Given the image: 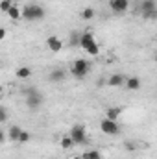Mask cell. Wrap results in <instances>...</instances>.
I'll return each mask as SVG.
<instances>
[{
  "instance_id": "6",
  "label": "cell",
  "mask_w": 157,
  "mask_h": 159,
  "mask_svg": "<svg viewBox=\"0 0 157 159\" xmlns=\"http://www.w3.org/2000/svg\"><path fill=\"white\" fill-rule=\"evenodd\" d=\"M100 129L105 133V135H118L120 133V126H118L117 120H111V119H102L100 122Z\"/></svg>"
},
{
  "instance_id": "21",
  "label": "cell",
  "mask_w": 157,
  "mask_h": 159,
  "mask_svg": "<svg viewBox=\"0 0 157 159\" xmlns=\"http://www.w3.org/2000/svg\"><path fill=\"white\" fill-rule=\"evenodd\" d=\"M79 41H81V34L72 32L70 34V46H79Z\"/></svg>"
},
{
  "instance_id": "10",
  "label": "cell",
  "mask_w": 157,
  "mask_h": 159,
  "mask_svg": "<svg viewBox=\"0 0 157 159\" xmlns=\"http://www.w3.org/2000/svg\"><path fill=\"white\" fill-rule=\"evenodd\" d=\"M32 74H34V72H32V69H30L28 65H20V67L15 70V76L19 80H30Z\"/></svg>"
},
{
  "instance_id": "8",
  "label": "cell",
  "mask_w": 157,
  "mask_h": 159,
  "mask_svg": "<svg viewBox=\"0 0 157 159\" xmlns=\"http://www.w3.org/2000/svg\"><path fill=\"white\" fill-rule=\"evenodd\" d=\"M65 80H67V70H63V69H54L48 74V81L50 83H61Z\"/></svg>"
},
{
  "instance_id": "11",
  "label": "cell",
  "mask_w": 157,
  "mask_h": 159,
  "mask_svg": "<svg viewBox=\"0 0 157 159\" xmlns=\"http://www.w3.org/2000/svg\"><path fill=\"white\" fill-rule=\"evenodd\" d=\"M126 80L122 74H113V76H109L107 78V85L109 87H122V85H126Z\"/></svg>"
},
{
  "instance_id": "24",
  "label": "cell",
  "mask_w": 157,
  "mask_h": 159,
  "mask_svg": "<svg viewBox=\"0 0 157 159\" xmlns=\"http://www.w3.org/2000/svg\"><path fill=\"white\" fill-rule=\"evenodd\" d=\"M0 122H2V124L7 122V109H6V107H0Z\"/></svg>"
},
{
  "instance_id": "27",
  "label": "cell",
  "mask_w": 157,
  "mask_h": 159,
  "mask_svg": "<svg viewBox=\"0 0 157 159\" xmlns=\"http://www.w3.org/2000/svg\"><path fill=\"white\" fill-rule=\"evenodd\" d=\"M72 159H83V156H74Z\"/></svg>"
},
{
  "instance_id": "2",
  "label": "cell",
  "mask_w": 157,
  "mask_h": 159,
  "mask_svg": "<svg viewBox=\"0 0 157 159\" xmlns=\"http://www.w3.org/2000/svg\"><path fill=\"white\" fill-rule=\"evenodd\" d=\"M79 46L89 54V56H98L100 54V46L94 39V35L91 32H83L81 34V41H79Z\"/></svg>"
},
{
  "instance_id": "13",
  "label": "cell",
  "mask_w": 157,
  "mask_h": 159,
  "mask_svg": "<svg viewBox=\"0 0 157 159\" xmlns=\"http://www.w3.org/2000/svg\"><path fill=\"white\" fill-rule=\"evenodd\" d=\"M7 17H9L13 22H17V20H20V19H22V9H20L17 4H13V6H11V9L7 11Z\"/></svg>"
},
{
  "instance_id": "17",
  "label": "cell",
  "mask_w": 157,
  "mask_h": 159,
  "mask_svg": "<svg viewBox=\"0 0 157 159\" xmlns=\"http://www.w3.org/2000/svg\"><path fill=\"white\" fill-rule=\"evenodd\" d=\"M81 156H83V159H102L100 150H94V148H91V150H85Z\"/></svg>"
},
{
  "instance_id": "3",
  "label": "cell",
  "mask_w": 157,
  "mask_h": 159,
  "mask_svg": "<svg viewBox=\"0 0 157 159\" xmlns=\"http://www.w3.org/2000/svg\"><path fill=\"white\" fill-rule=\"evenodd\" d=\"M89 70H91L89 61H87V59H81V57H79V59H74V63L70 65V74L78 80H83L89 74Z\"/></svg>"
},
{
  "instance_id": "26",
  "label": "cell",
  "mask_w": 157,
  "mask_h": 159,
  "mask_svg": "<svg viewBox=\"0 0 157 159\" xmlns=\"http://www.w3.org/2000/svg\"><path fill=\"white\" fill-rule=\"evenodd\" d=\"M6 34H7V32H6V28H0V39H4V37H6Z\"/></svg>"
},
{
  "instance_id": "9",
  "label": "cell",
  "mask_w": 157,
  "mask_h": 159,
  "mask_svg": "<svg viewBox=\"0 0 157 159\" xmlns=\"http://www.w3.org/2000/svg\"><path fill=\"white\" fill-rule=\"evenodd\" d=\"M46 46H48V50H52V52H59V50L63 48V41L59 39L57 35H48V37H46Z\"/></svg>"
},
{
  "instance_id": "4",
  "label": "cell",
  "mask_w": 157,
  "mask_h": 159,
  "mask_svg": "<svg viewBox=\"0 0 157 159\" xmlns=\"http://www.w3.org/2000/svg\"><path fill=\"white\" fill-rule=\"evenodd\" d=\"M41 104H43V96H41V93L37 89H28L26 91V107L30 109V111H37L41 107Z\"/></svg>"
},
{
  "instance_id": "22",
  "label": "cell",
  "mask_w": 157,
  "mask_h": 159,
  "mask_svg": "<svg viewBox=\"0 0 157 159\" xmlns=\"http://www.w3.org/2000/svg\"><path fill=\"white\" fill-rule=\"evenodd\" d=\"M142 17H144L146 20H157V9H152V11L142 13Z\"/></svg>"
},
{
  "instance_id": "15",
  "label": "cell",
  "mask_w": 157,
  "mask_h": 159,
  "mask_svg": "<svg viewBox=\"0 0 157 159\" xmlns=\"http://www.w3.org/2000/svg\"><path fill=\"white\" fill-rule=\"evenodd\" d=\"M59 144H61V148H63V150H70L76 143H74V139H72V137H70V133H69V135H63V137H61V143H59Z\"/></svg>"
},
{
  "instance_id": "28",
  "label": "cell",
  "mask_w": 157,
  "mask_h": 159,
  "mask_svg": "<svg viewBox=\"0 0 157 159\" xmlns=\"http://www.w3.org/2000/svg\"><path fill=\"white\" fill-rule=\"evenodd\" d=\"M154 61H155V63H157V52H155V56H154Z\"/></svg>"
},
{
  "instance_id": "16",
  "label": "cell",
  "mask_w": 157,
  "mask_h": 159,
  "mask_svg": "<svg viewBox=\"0 0 157 159\" xmlns=\"http://www.w3.org/2000/svg\"><path fill=\"white\" fill-rule=\"evenodd\" d=\"M152 9H157L155 0H142L141 2V13H146V11H152Z\"/></svg>"
},
{
  "instance_id": "14",
  "label": "cell",
  "mask_w": 157,
  "mask_h": 159,
  "mask_svg": "<svg viewBox=\"0 0 157 159\" xmlns=\"http://www.w3.org/2000/svg\"><path fill=\"white\" fill-rule=\"evenodd\" d=\"M126 87H128L129 91H139V89H141V78H137V76L128 78L126 80Z\"/></svg>"
},
{
  "instance_id": "23",
  "label": "cell",
  "mask_w": 157,
  "mask_h": 159,
  "mask_svg": "<svg viewBox=\"0 0 157 159\" xmlns=\"http://www.w3.org/2000/svg\"><path fill=\"white\" fill-rule=\"evenodd\" d=\"M30 139H32V133H30V131H24V129H22V133H20V139H19V143H22V144H24V143H30Z\"/></svg>"
},
{
  "instance_id": "1",
  "label": "cell",
  "mask_w": 157,
  "mask_h": 159,
  "mask_svg": "<svg viewBox=\"0 0 157 159\" xmlns=\"http://www.w3.org/2000/svg\"><path fill=\"white\" fill-rule=\"evenodd\" d=\"M44 15H46L44 7H41V6H37V4H28V6L22 7V19H24V20L37 22V20H41V19H44Z\"/></svg>"
},
{
  "instance_id": "18",
  "label": "cell",
  "mask_w": 157,
  "mask_h": 159,
  "mask_svg": "<svg viewBox=\"0 0 157 159\" xmlns=\"http://www.w3.org/2000/svg\"><path fill=\"white\" fill-rule=\"evenodd\" d=\"M120 113H122V107H109L105 117H107V119H111V120H118Z\"/></svg>"
},
{
  "instance_id": "5",
  "label": "cell",
  "mask_w": 157,
  "mask_h": 159,
  "mask_svg": "<svg viewBox=\"0 0 157 159\" xmlns=\"http://www.w3.org/2000/svg\"><path fill=\"white\" fill-rule=\"evenodd\" d=\"M70 137L74 139L76 144H85L87 143V129L83 124H74L70 129Z\"/></svg>"
},
{
  "instance_id": "20",
  "label": "cell",
  "mask_w": 157,
  "mask_h": 159,
  "mask_svg": "<svg viewBox=\"0 0 157 159\" xmlns=\"http://www.w3.org/2000/svg\"><path fill=\"white\" fill-rule=\"evenodd\" d=\"M92 17H94V9H92V7H85V9L81 11V19H83V20H91Z\"/></svg>"
},
{
  "instance_id": "29",
  "label": "cell",
  "mask_w": 157,
  "mask_h": 159,
  "mask_svg": "<svg viewBox=\"0 0 157 159\" xmlns=\"http://www.w3.org/2000/svg\"><path fill=\"white\" fill-rule=\"evenodd\" d=\"M98 2H105V0H98Z\"/></svg>"
},
{
  "instance_id": "19",
  "label": "cell",
  "mask_w": 157,
  "mask_h": 159,
  "mask_svg": "<svg viewBox=\"0 0 157 159\" xmlns=\"http://www.w3.org/2000/svg\"><path fill=\"white\" fill-rule=\"evenodd\" d=\"M11 6H13V0H0V11L2 13L7 15V11L11 9Z\"/></svg>"
},
{
  "instance_id": "12",
  "label": "cell",
  "mask_w": 157,
  "mask_h": 159,
  "mask_svg": "<svg viewBox=\"0 0 157 159\" xmlns=\"http://www.w3.org/2000/svg\"><path fill=\"white\" fill-rule=\"evenodd\" d=\"M20 133H22V128L19 126V124H13L9 129H7V137H9V141H17L19 143V139H20Z\"/></svg>"
},
{
  "instance_id": "7",
  "label": "cell",
  "mask_w": 157,
  "mask_h": 159,
  "mask_svg": "<svg viewBox=\"0 0 157 159\" xmlns=\"http://www.w3.org/2000/svg\"><path fill=\"white\" fill-rule=\"evenodd\" d=\"M109 7H111L113 13L122 15V13L128 11V7H129V0H109Z\"/></svg>"
},
{
  "instance_id": "25",
  "label": "cell",
  "mask_w": 157,
  "mask_h": 159,
  "mask_svg": "<svg viewBox=\"0 0 157 159\" xmlns=\"http://www.w3.org/2000/svg\"><path fill=\"white\" fill-rule=\"evenodd\" d=\"M124 148H126V150H129V152H133V150L137 148V144H135V143H131V141H124Z\"/></svg>"
}]
</instances>
